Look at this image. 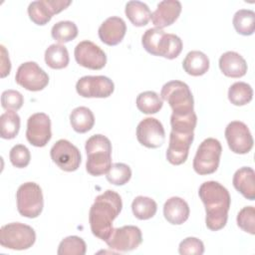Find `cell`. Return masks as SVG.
<instances>
[{
  "instance_id": "9c48e42d",
  "label": "cell",
  "mask_w": 255,
  "mask_h": 255,
  "mask_svg": "<svg viewBox=\"0 0 255 255\" xmlns=\"http://www.w3.org/2000/svg\"><path fill=\"white\" fill-rule=\"evenodd\" d=\"M52 160L64 171L72 172L81 164V153L77 146L67 139H59L50 150Z\"/></svg>"
},
{
  "instance_id": "52a82bcc",
  "label": "cell",
  "mask_w": 255,
  "mask_h": 255,
  "mask_svg": "<svg viewBox=\"0 0 255 255\" xmlns=\"http://www.w3.org/2000/svg\"><path fill=\"white\" fill-rule=\"evenodd\" d=\"M18 212L28 218L38 217L44 207V199L41 187L35 182L21 184L16 192Z\"/></svg>"
},
{
  "instance_id": "7c38bea8",
  "label": "cell",
  "mask_w": 255,
  "mask_h": 255,
  "mask_svg": "<svg viewBox=\"0 0 255 255\" xmlns=\"http://www.w3.org/2000/svg\"><path fill=\"white\" fill-rule=\"evenodd\" d=\"M225 138L234 153L245 154L253 147V137L248 127L239 121H233L227 125Z\"/></svg>"
},
{
  "instance_id": "5bb4252c",
  "label": "cell",
  "mask_w": 255,
  "mask_h": 255,
  "mask_svg": "<svg viewBox=\"0 0 255 255\" xmlns=\"http://www.w3.org/2000/svg\"><path fill=\"white\" fill-rule=\"evenodd\" d=\"M74 55L77 63L87 69L101 70L107 64L106 53L89 40L80 42L75 48Z\"/></svg>"
},
{
  "instance_id": "74e56055",
  "label": "cell",
  "mask_w": 255,
  "mask_h": 255,
  "mask_svg": "<svg viewBox=\"0 0 255 255\" xmlns=\"http://www.w3.org/2000/svg\"><path fill=\"white\" fill-rule=\"evenodd\" d=\"M237 225L251 235L255 234V208L253 206L243 207L237 214Z\"/></svg>"
},
{
  "instance_id": "9a60e30c",
  "label": "cell",
  "mask_w": 255,
  "mask_h": 255,
  "mask_svg": "<svg viewBox=\"0 0 255 255\" xmlns=\"http://www.w3.org/2000/svg\"><path fill=\"white\" fill-rule=\"evenodd\" d=\"M72 1L65 0H38L33 1L28 6L29 18L36 25L43 26L51 21L54 14H58L66 9Z\"/></svg>"
},
{
  "instance_id": "f546056e",
  "label": "cell",
  "mask_w": 255,
  "mask_h": 255,
  "mask_svg": "<svg viewBox=\"0 0 255 255\" xmlns=\"http://www.w3.org/2000/svg\"><path fill=\"white\" fill-rule=\"evenodd\" d=\"M133 215L139 220H147L153 217L157 210L156 202L147 196H136L131 203Z\"/></svg>"
},
{
  "instance_id": "d6a6232c",
  "label": "cell",
  "mask_w": 255,
  "mask_h": 255,
  "mask_svg": "<svg viewBox=\"0 0 255 255\" xmlns=\"http://www.w3.org/2000/svg\"><path fill=\"white\" fill-rule=\"evenodd\" d=\"M51 35L60 44L67 43L78 36V27L72 21H60L52 27Z\"/></svg>"
},
{
  "instance_id": "d4e9b609",
  "label": "cell",
  "mask_w": 255,
  "mask_h": 255,
  "mask_svg": "<svg viewBox=\"0 0 255 255\" xmlns=\"http://www.w3.org/2000/svg\"><path fill=\"white\" fill-rule=\"evenodd\" d=\"M125 12L131 24L136 27L145 26L151 17L148 6L140 1H128L126 5Z\"/></svg>"
},
{
  "instance_id": "d6986e66",
  "label": "cell",
  "mask_w": 255,
  "mask_h": 255,
  "mask_svg": "<svg viewBox=\"0 0 255 255\" xmlns=\"http://www.w3.org/2000/svg\"><path fill=\"white\" fill-rule=\"evenodd\" d=\"M181 3L177 0H164L157 4L156 9L151 13V21L155 28L162 29L173 24L181 13Z\"/></svg>"
},
{
  "instance_id": "e0dca14e",
  "label": "cell",
  "mask_w": 255,
  "mask_h": 255,
  "mask_svg": "<svg viewBox=\"0 0 255 255\" xmlns=\"http://www.w3.org/2000/svg\"><path fill=\"white\" fill-rule=\"evenodd\" d=\"M136 138L148 148H157L163 144L165 131L162 124L154 118L143 119L136 128Z\"/></svg>"
},
{
  "instance_id": "f35d334b",
  "label": "cell",
  "mask_w": 255,
  "mask_h": 255,
  "mask_svg": "<svg viewBox=\"0 0 255 255\" xmlns=\"http://www.w3.org/2000/svg\"><path fill=\"white\" fill-rule=\"evenodd\" d=\"M11 163L18 168L26 167L31 159V154L27 146L23 144L14 145L9 153Z\"/></svg>"
},
{
  "instance_id": "8fae6325",
  "label": "cell",
  "mask_w": 255,
  "mask_h": 255,
  "mask_svg": "<svg viewBox=\"0 0 255 255\" xmlns=\"http://www.w3.org/2000/svg\"><path fill=\"white\" fill-rule=\"evenodd\" d=\"M114 90V82L106 76H85L76 84V91L83 98H108Z\"/></svg>"
},
{
  "instance_id": "8d00e7d4",
  "label": "cell",
  "mask_w": 255,
  "mask_h": 255,
  "mask_svg": "<svg viewBox=\"0 0 255 255\" xmlns=\"http://www.w3.org/2000/svg\"><path fill=\"white\" fill-rule=\"evenodd\" d=\"M164 33L165 32L159 28L147 29L141 37V44L144 50L153 56H157L158 43Z\"/></svg>"
},
{
  "instance_id": "603a6c76",
  "label": "cell",
  "mask_w": 255,
  "mask_h": 255,
  "mask_svg": "<svg viewBox=\"0 0 255 255\" xmlns=\"http://www.w3.org/2000/svg\"><path fill=\"white\" fill-rule=\"evenodd\" d=\"M182 68L188 75L202 76L209 69V59L200 51H190L182 62Z\"/></svg>"
},
{
  "instance_id": "8992f818",
  "label": "cell",
  "mask_w": 255,
  "mask_h": 255,
  "mask_svg": "<svg viewBox=\"0 0 255 255\" xmlns=\"http://www.w3.org/2000/svg\"><path fill=\"white\" fill-rule=\"evenodd\" d=\"M222 146L218 139L208 137L198 146L193 159V169L200 175L211 174L218 168Z\"/></svg>"
},
{
  "instance_id": "83f0119b",
  "label": "cell",
  "mask_w": 255,
  "mask_h": 255,
  "mask_svg": "<svg viewBox=\"0 0 255 255\" xmlns=\"http://www.w3.org/2000/svg\"><path fill=\"white\" fill-rule=\"evenodd\" d=\"M233 26L236 32L243 36H250L255 31V13L250 9H240L233 17Z\"/></svg>"
},
{
  "instance_id": "e575fe53",
  "label": "cell",
  "mask_w": 255,
  "mask_h": 255,
  "mask_svg": "<svg viewBox=\"0 0 255 255\" xmlns=\"http://www.w3.org/2000/svg\"><path fill=\"white\" fill-rule=\"evenodd\" d=\"M106 176L110 183L124 185L129 181L131 177V169L128 164L123 162L113 163Z\"/></svg>"
},
{
  "instance_id": "d590c367",
  "label": "cell",
  "mask_w": 255,
  "mask_h": 255,
  "mask_svg": "<svg viewBox=\"0 0 255 255\" xmlns=\"http://www.w3.org/2000/svg\"><path fill=\"white\" fill-rule=\"evenodd\" d=\"M197 124V117L195 113H191L187 116H175L171 115L170 117V126L172 130L192 132Z\"/></svg>"
},
{
  "instance_id": "836d02e7",
  "label": "cell",
  "mask_w": 255,
  "mask_h": 255,
  "mask_svg": "<svg viewBox=\"0 0 255 255\" xmlns=\"http://www.w3.org/2000/svg\"><path fill=\"white\" fill-rule=\"evenodd\" d=\"M87 251L86 242L79 236L73 235L64 238L58 247V255H85Z\"/></svg>"
},
{
  "instance_id": "6da1fadb",
  "label": "cell",
  "mask_w": 255,
  "mask_h": 255,
  "mask_svg": "<svg viewBox=\"0 0 255 255\" xmlns=\"http://www.w3.org/2000/svg\"><path fill=\"white\" fill-rule=\"evenodd\" d=\"M198 195L205 206L207 228L212 231L222 229L227 223L231 203L228 190L219 182L209 180L200 185Z\"/></svg>"
},
{
  "instance_id": "2e32d148",
  "label": "cell",
  "mask_w": 255,
  "mask_h": 255,
  "mask_svg": "<svg viewBox=\"0 0 255 255\" xmlns=\"http://www.w3.org/2000/svg\"><path fill=\"white\" fill-rule=\"evenodd\" d=\"M194 133L185 131H170L169 143L166 150V159L173 165H180L187 159L189 147L193 141Z\"/></svg>"
},
{
  "instance_id": "7a4b0ae2",
  "label": "cell",
  "mask_w": 255,
  "mask_h": 255,
  "mask_svg": "<svg viewBox=\"0 0 255 255\" xmlns=\"http://www.w3.org/2000/svg\"><path fill=\"white\" fill-rule=\"evenodd\" d=\"M122 208V198L116 191L108 189L98 195L89 212L92 233L106 241L113 232V221L121 213Z\"/></svg>"
},
{
  "instance_id": "4fadbf2b",
  "label": "cell",
  "mask_w": 255,
  "mask_h": 255,
  "mask_svg": "<svg viewBox=\"0 0 255 255\" xmlns=\"http://www.w3.org/2000/svg\"><path fill=\"white\" fill-rule=\"evenodd\" d=\"M26 137L34 146H45L52 137L49 116L44 113H36L30 116L27 121Z\"/></svg>"
},
{
  "instance_id": "44dd1931",
  "label": "cell",
  "mask_w": 255,
  "mask_h": 255,
  "mask_svg": "<svg viewBox=\"0 0 255 255\" xmlns=\"http://www.w3.org/2000/svg\"><path fill=\"white\" fill-rule=\"evenodd\" d=\"M219 68L226 77L241 78L247 72V63L240 54L228 51L220 56Z\"/></svg>"
},
{
  "instance_id": "4dcf8cb0",
  "label": "cell",
  "mask_w": 255,
  "mask_h": 255,
  "mask_svg": "<svg viewBox=\"0 0 255 255\" xmlns=\"http://www.w3.org/2000/svg\"><path fill=\"white\" fill-rule=\"evenodd\" d=\"M20 129V117L15 111H7L0 116V132L4 139L16 137Z\"/></svg>"
},
{
  "instance_id": "4316f807",
  "label": "cell",
  "mask_w": 255,
  "mask_h": 255,
  "mask_svg": "<svg viewBox=\"0 0 255 255\" xmlns=\"http://www.w3.org/2000/svg\"><path fill=\"white\" fill-rule=\"evenodd\" d=\"M69 61V52L64 45L52 44L45 51V62L52 69H64Z\"/></svg>"
},
{
  "instance_id": "3957f363",
  "label": "cell",
  "mask_w": 255,
  "mask_h": 255,
  "mask_svg": "<svg viewBox=\"0 0 255 255\" xmlns=\"http://www.w3.org/2000/svg\"><path fill=\"white\" fill-rule=\"evenodd\" d=\"M86 169L93 176L107 174L112 166V143L103 134H94L86 141Z\"/></svg>"
},
{
  "instance_id": "b9f144b4",
  "label": "cell",
  "mask_w": 255,
  "mask_h": 255,
  "mask_svg": "<svg viewBox=\"0 0 255 255\" xmlns=\"http://www.w3.org/2000/svg\"><path fill=\"white\" fill-rule=\"evenodd\" d=\"M1 52H2V57H1V78H5L7 75L10 74L11 71V63L8 57V53L3 45H1Z\"/></svg>"
},
{
  "instance_id": "30bf717a",
  "label": "cell",
  "mask_w": 255,
  "mask_h": 255,
  "mask_svg": "<svg viewBox=\"0 0 255 255\" xmlns=\"http://www.w3.org/2000/svg\"><path fill=\"white\" fill-rule=\"evenodd\" d=\"M142 242L141 231L133 225H126L114 228L110 237L106 240L108 246L119 252H128L136 249Z\"/></svg>"
},
{
  "instance_id": "484cf974",
  "label": "cell",
  "mask_w": 255,
  "mask_h": 255,
  "mask_svg": "<svg viewBox=\"0 0 255 255\" xmlns=\"http://www.w3.org/2000/svg\"><path fill=\"white\" fill-rule=\"evenodd\" d=\"M182 51V41L174 34L164 33L158 43L157 56L165 59H175Z\"/></svg>"
},
{
  "instance_id": "ac0fdd59",
  "label": "cell",
  "mask_w": 255,
  "mask_h": 255,
  "mask_svg": "<svg viewBox=\"0 0 255 255\" xmlns=\"http://www.w3.org/2000/svg\"><path fill=\"white\" fill-rule=\"evenodd\" d=\"M126 32V22L121 17L112 16L101 24L98 34L103 43L109 46H116L123 41Z\"/></svg>"
},
{
  "instance_id": "5b68a950",
  "label": "cell",
  "mask_w": 255,
  "mask_h": 255,
  "mask_svg": "<svg viewBox=\"0 0 255 255\" xmlns=\"http://www.w3.org/2000/svg\"><path fill=\"white\" fill-rule=\"evenodd\" d=\"M36 241L34 229L20 222H12L3 225L0 229V244L4 248L12 250H26Z\"/></svg>"
},
{
  "instance_id": "ffe728a7",
  "label": "cell",
  "mask_w": 255,
  "mask_h": 255,
  "mask_svg": "<svg viewBox=\"0 0 255 255\" xmlns=\"http://www.w3.org/2000/svg\"><path fill=\"white\" fill-rule=\"evenodd\" d=\"M189 206L187 202L178 196L168 198L163 205L164 218L173 225L184 223L189 217Z\"/></svg>"
},
{
  "instance_id": "cb8c5ba5",
  "label": "cell",
  "mask_w": 255,
  "mask_h": 255,
  "mask_svg": "<svg viewBox=\"0 0 255 255\" xmlns=\"http://www.w3.org/2000/svg\"><path fill=\"white\" fill-rule=\"evenodd\" d=\"M70 123L73 129L79 133H85L95 125L93 112L87 107H78L70 114Z\"/></svg>"
},
{
  "instance_id": "277c9868",
  "label": "cell",
  "mask_w": 255,
  "mask_h": 255,
  "mask_svg": "<svg viewBox=\"0 0 255 255\" xmlns=\"http://www.w3.org/2000/svg\"><path fill=\"white\" fill-rule=\"evenodd\" d=\"M160 98L166 101L175 116H187L194 112V100L189 87L181 81H170L161 88Z\"/></svg>"
},
{
  "instance_id": "1f68e13d",
  "label": "cell",
  "mask_w": 255,
  "mask_h": 255,
  "mask_svg": "<svg viewBox=\"0 0 255 255\" xmlns=\"http://www.w3.org/2000/svg\"><path fill=\"white\" fill-rule=\"evenodd\" d=\"M253 98V90L251 86L245 82H236L232 84L228 90V100L234 106H244L251 102Z\"/></svg>"
},
{
  "instance_id": "ab89813d",
  "label": "cell",
  "mask_w": 255,
  "mask_h": 255,
  "mask_svg": "<svg viewBox=\"0 0 255 255\" xmlns=\"http://www.w3.org/2000/svg\"><path fill=\"white\" fill-rule=\"evenodd\" d=\"M24 104L22 94L15 90H6L1 95V105L6 111H18Z\"/></svg>"
},
{
  "instance_id": "ba28073f",
  "label": "cell",
  "mask_w": 255,
  "mask_h": 255,
  "mask_svg": "<svg viewBox=\"0 0 255 255\" xmlns=\"http://www.w3.org/2000/svg\"><path fill=\"white\" fill-rule=\"evenodd\" d=\"M15 81L28 91L38 92L47 87L49 76L36 62H25L17 69Z\"/></svg>"
},
{
  "instance_id": "f1b7e54d",
  "label": "cell",
  "mask_w": 255,
  "mask_h": 255,
  "mask_svg": "<svg viewBox=\"0 0 255 255\" xmlns=\"http://www.w3.org/2000/svg\"><path fill=\"white\" fill-rule=\"evenodd\" d=\"M136 107L137 109L146 115L156 114L162 108L163 102L155 92L153 91H145L140 93L136 97Z\"/></svg>"
},
{
  "instance_id": "7402d4cb",
  "label": "cell",
  "mask_w": 255,
  "mask_h": 255,
  "mask_svg": "<svg viewBox=\"0 0 255 255\" xmlns=\"http://www.w3.org/2000/svg\"><path fill=\"white\" fill-rule=\"evenodd\" d=\"M233 186L246 199H255V172L249 166L237 169L233 175Z\"/></svg>"
},
{
  "instance_id": "60d3db41",
  "label": "cell",
  "mask_w": 255,
  "mask_h": 255,
  "mask_svg": "<svg viewBox=\"0 0 255 255\" xmlns=\"http://www.w3.org/2000/svg\"><path fill=\"white\" fill-rule=\"evenodd\" d=\"M178 252L181 255H201L204 253V244L196 237H187L179 243Z\"/></svg>"
}]
</instances>
